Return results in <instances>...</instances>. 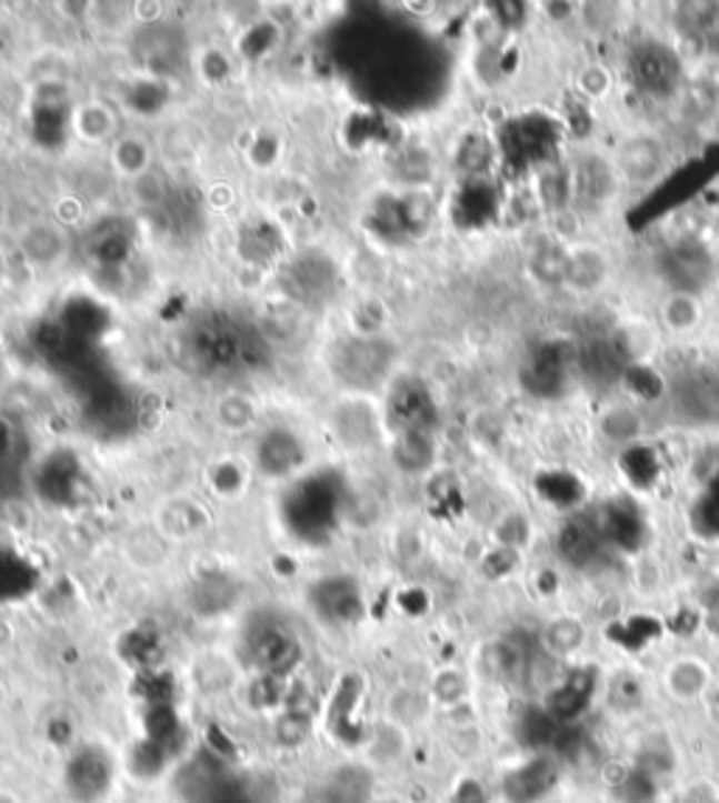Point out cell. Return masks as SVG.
Instances as JSON below:
<instances>
[{
  "instance_id": "6da1fadb",
  "label": "cell",
  "mask_w": 719,
  "mask_h": 803,
  "mask_svg": "<svg viewBox=\"0 0 719 803\" xmlns=\"http://www.w3.org/2000/svg\"><path fill=\"white\" fill-rule=\"evenodd\" d=\"M616 174L630 185H649L663 174L666 149L652 135H632L616 152Z\"/></svg>"
},
{
  "instance_id": "7a4b0ae2",
  "label": "cell",
  "mask_w": 719,
  "mask_h": 803,
  "mask_svg": "<svg viewBox=\"0 0 719 803\" xmlns=\"http://www.w3.org/2000/svg\"><path fill=\"white\" fill-rule=\"evenodd\" d=\"M632 71L649 96H672L680 82V57L660 42H647L632 57Z\"/></svg>"
},
{
  "instance_id": "3957f363",
  "label": "cell",
  "mask_w": 719,
  "mask_h": 803,
  "mask_svg": "<svg viewBox=\"0 0 719 803\" xmlns=\"http://www.w3.org/2000/svg\"><path fill=\"white\" fill-rule=\"evenodd\" d=\"M66 784L71 795L82 803L99 801L110 786V759L96 747H82L71 759L66 773Z\"/></svg>"
},
{
  "instance_id": "277c9868",
  "label": "cell",
  "mask_w": 719,
  "mask_h": 803,
  "mask_svg": "<svg viewBox=\"0 0 719 803\" xmlns=\"http://www.w3.org/2000/svg\"><path fill=\"white\" fill-rule=\"evenodd\" d=\"M711 666L695 655L675 658V661L663 669V691L672 696L675 702H680V705L700 702L702 696L708 694V689H711Z\"/></svg>"
},
{
  "instance_id": "5b68a950",
  "label": "cell",
  "mask_w": 719,
  "mask_h": 803,
  "mask_svg": "<svg viewBox=\"0 0 719 803\" xmlns=\"http://www.w3.org/2000/svg\"><path fill=\"white\" fill-rule=\"evenodd\" d=\"M253 661L270 677H284L301 663V646L284 630H262L253 643Z\"/></svg>"
},
{
  "instance_id": "8992f818",
  "label": "cell",
  "mask_w": 719,
  "mask_h": 803,
  "mask_svg": "<svg viewBox=\"0 0 719 803\" xmlns=\"http://www.w3.org/2000/svg\"><path fill=\"white\" fill-rule=\"evenodd\" d=\"M610 264L596 244H577L565 259V284L577 292H596L607 281Z\"/></svg>"
},
{
  "instance_id": "52a82bcc",
  "label": "cell",
  "mask_w": 719,
  "mask_h": 803,
  "mask_svg": "<svg viewBox=\"0 0 719 803\" xmlns=\"http://www.w3.org/2000/svg\"><path fill=\"white\" fill-rule=\"evenodd\" d=\"M540 643L548 655L557 661H571L588 646V624L579 615L562 613L553 615L540 632Z\"/></svg>"
},
{
  "instance_id": "ba28073f",
  "label": "cell",
  "mask_w": 719,
  "mask_h": 803,
  "mask_svg": "<svg viewBox=\"0 0 719 803\" xmlns=\"http://www.w3.org/2000/svg\"><path fill=\"white\" fill-rule=\"evenodd\" d=\"M577 180L579 189L585 191L588 200L605 203V200H610V197L616 194V180H619V174H616V169H612L605 158L585 155L582 161H579Z\"/></svg>"
},
{
  "instance_id": "9c48e42d",
  "label": "cell",
  "mask_w": 719,
  "mask_h": 803,
  "mask_svg": "<svg viewBox=\"0 0 719 803\" xmlns=\"http://www.w3.org/2000/svg\"><path fill=\"white\" fill-rule=\"evenodd\" d=\"M700 318L702 310L695 292L678 290L663 301V323L672 329V332H691V329H697Z\"/></svg>"
},
{
  "instance_id": "30bf717a",
  "label": "cell",
  "mask_w": 719,
  "mask_h": 803,
  "mask_svg": "<svg viewBox=\"0 0 719 803\" xmlns=\"http://www.w3.org/2000/svg\"><path fill=\"white\" fill-rule=\"evenodd\" d=\"M312 733V720L310 714H301V711H281L279 720L273 722V739L279 747L284 750H298L310 742Z\"/></svg>"
},
{
  "instance_id": "8fae6325",
  "label": "cell",
  "mask_w": 719,
  "mask_h": 803,
  "mask_svg": "<svg viewBox=\"0 0 719 803\" xmlns=\"http://www.w3.org/2000/svg\"><path fill=\"white\" fill-rule=\"evenodd\" d=\"M467 696H470V680H467L465 672L458 669H445V672L436 674L433 689H430V700H436L445 709H456V705H465Z\"/></svg>"
},
{
  "instance_id": "7c38bea8",
  "label": "cell",
  "mask_w": 719,
  "mask_h": 803,
  "mask_svg": "<svg viewBox=\"0 0 719 803\" xmlns=\"http://www.w3.org/2000/svg\"><path fill=\"white\" fill-rule=\"evenodd\" d=\"M643 422L636 411L630 408H610V411L601 416V433L607 435L616 444H627V441H636L641 435Z\"/></svg>"
},
{
  "instance_id": "4fadbf2b",
  "label": "cell",
  "mask_w": 719,
  "mask_h": 803,
  "mask_svg": "<svg viewBox=\"0 0 719 803\" xmlns=\"http://www.w3.org/2000/svg\"><path fill=\"white\" fill-rule=\"evenodd\" d=\"M495 536H498V545L503 551H515L518 554L520 548L529 545L531 540V523L523 512H509L498 520V529H495Z\"/></svg>"
},
{
  "instance_id": "5bb4252c",
  "label": "cell",
  "mask_w": 719,
  "mask_h": 803,
  "mask_svg": "<svg viewBox=\"0 0 719 803\" xmlns=\"http://www.w3.org/2000/svg\"><path fill=\"white\" fill-rule=\"evenodd\" d=\"M577 88L585 99H605L612 88V77L605 66L599 62H588V66L579 71Z\"/></svg>"
},
{
  "instance_id": "9a60e30c",
  "label": "cell",
  "mask_w": 719,
  "mask_h": 803,
  "mask_svg": "<svg viewBox=\"0 0 719 803\" xmlns=\"http://www.w3.org/2000/svg\"><path fill=\"white\" fill-rule=\"evenodd\" d=\"M0 803H14V801H12V797H7V795H0Z\"/></svg>"
}]
</instances>
